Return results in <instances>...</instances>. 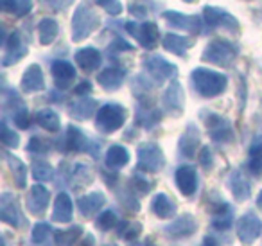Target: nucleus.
<instances>
[{
	"label": "nucleus",
	"instance_id": "8",
	"mask_svg": "<svg viewBox=\"0 0 262 246\" xmlns=\"http://www.w3.org/2000/svg\"><path fill=\"white\" fill-rule=\"evenodd\" d=\"M164 18L167 20L171 26L187 31V33L198 34L201 31V16H196V15L185 16V15H182V13H176V11H165Z\"/></svg>",
	"mask_w": 262,
	"mask_h": 246
},
{
	"label": "nucleus",
	"instance_id": "29",
	"mask_svg": "<svg viewBox=\"0 0 262 246\" xmlns=\"http://www.w3.org/2000/svg\"><path fill=\"white\" fill-rule=\"evenodd\" d=\"M92 108H95V102L94 101H81V102H76V105L72 106V110H70V113H72L74 117H77V119H86V117L92 115Z\"/></svg>",
	"mask_w": 262,
	"mask_h": 246
},
{
	"label": "nucleus",
	"instance_id": "41",
	"mask_svg": "<svg viewBox=\"0 0 262 246\" xmlns=\"http://www.w3.org/2000/svg\"><path fill=\"white\" fill-rule=\"evenodd\" d=\"M90 90H92V85L84 81V83H81L79 87L76 88V94H84V92H90Z\"/></svg>",
	"mask_w": 262,
	"mask_h": 246
},
{
	"label": "nucleus",
	"instance_id": "24",
	"mask_svg": "<svg viewBox=\"0 0 262 246\" xmlns=\"http://www.w3.org/2000/svg\"><path fill=\"white\" fill-rule=\"evenodd\" d=\"M38 124L41 128H45L47 131H58L59 130V117L52 110H40L36 115Z\"/></svg>",
	"mask_w": 262,
	"mask_h": 246
},
{
	"label": "nucleus",
	"instance_id": "7",
	"mask_svg": "<svg viewBox=\"0 0 262 246\" xmlns=\"http://www.w3.org/2000/svg\"><path fill=\"white\" fill-rule=\"evenodd\" d=\"M203 20L212 27H226L230 29L232 27L233 31H239V24L233 18L232 15H228L226 11H223L221 8H212V6H205L203 8Z\"/></svg>",
	"mask_w": 262,
	"mask_h": 246
},
{
	"label": "nucleus",
	"instance_id": "43",
	"mask_svg": "<svg viewBox=\"0 0 262 246\" xmlns=\"http://www.w3.org/2000/svg\"><path fill=\"white\" fill-rule=\"evenodd\" d=\"M183 2H187V4H194L196 0H183Z\"/></svg>",
	"mask_w": 262,
	"mask_h": 246
},
{
	"label": "nucleus",
	"instance_id": "20",
	"mask_svg": "<svg viewBox=\"0 0 262 246\" xmlns=\"http://www.w3.org/2000/svg\"><path fill=\"white\" fill-rule=\"evenodd\" d=\"M200 146V135H198V130L194 126H189V130L185 131V135L182 137V142H180V149H182L183 155L192 156L194 151Z\"/></svg>",
	"mask_w": 262,
	"mask_h": 246
},
{
	"label": "nucleus",
	"instance_id": "4",
	"mask_svg": "<svg viewBox=\"0 0 262 246\" xmlns=\"http://www.w3.org/2000/svg\"><path fill=\"white\" fill-rule=\"evenodd\" d=\"M126 120V110L120 105H104L97 113V128L104 133H112V131L119 130Z\"/></svg>",
	"mask_w": 262,
	"mask_h": 246
},
{
	"label": "nucleus",
	"instance_id": "13",
	"mask_svg": "<svg viewBox=\"0 0 262 246\" xmlns=\"http://www.w3.org/2000/svg\"><path fill=\"white\" fill-rule=\"evenodd\" d=\"M43 87H45V81H43V72H41V69L38 65H31L22 77L24 92H38Z\"/></svg>",
	"mask_w": 262,
	"mask_h": 246
},
{
	"label": "nucleus",
	"instance_id": "37",
	"mask_svg": "<svg viewBox=\"0 0 262 246\" xmlns=\"http://www.w3.org/2000/svg\"><path fill=\"white\" fill-rule=\"evenodd\" d=\"M6 47H8L9 52H15L16 49H20V36H18V33H13L11 36H9L8 44H6Z\"/></svg>",
	"mask_w": 262,
	"mask_h": 246
},
{
	"label": "nucleus",
	"instance_id": "22",
	"mask_svg": "<svg viewBox=\"0 0 262 246\" xmlns=\"http://www.w3.org/2000/svg\"><path fill=\"white\" fill-rule=\"evenodd\" d=\"M165 105L169 106V108L172 110H178V113L182 112L183 108V90L182 87H180V83H172L171 87H169V90L165 92Z\"/></svg>",
	"mask_w": 262,
	"mask_h": 246
},
{
	"label": "nucleus",
	"instance_id": "5",
	"mask_svg": "<svg viewBox=\"0 0 262 246\" xmlns=\"http://www.w3.org/2000/svg\"><path fill=\"white\" fill-rule=\"evenodd\" d=\"M127 33H131L135 38H139V42L146 49H153L158 44V36H160V31L158 26L153 22H144V24H135V22H127L126 24Z\"/></svg>",
	"mask_w": 262,
	"mask_h": 246
},
{
	"label": "nucleus",
	"instance_id": "9",
	"mask_svg": "<svg viewBox=\"0 0 262 246\" xmlns=\"http://www.w3.org/2000/svg\"><path fill=\"white\" fill-rule=\"evenodd\" d=\"M52 76L56 79V87L58 88H69L70 83L76 77V69L72 67V63L69 61H54L52 63Z\"/></svg>",
	"mask_w": 262,
	"mask_h": 246
},
{
	"label": "nucleus",
	"instance_id": "38",
	"mask_svg": "<svg viewBox=\"0 0 262 246\" xmlns=\"http://www.w3.org/2000/svg\"><path fill=\"white\" fill-rule=\"evenodd\" d=\"M129 13H131L133 16H137V18H144V16L147 15L146 8H144V6H139V4L129 6Z\"/></svg>",
	"mask_w": 262,
	"mask_h": 246
},
{
	"label": "nucleus",
	"instance_id": "36",
	"mask_svg": "<svg viewBox=\"0 0 262 246\" xmlns=\"http://www.w3.org/2000/svg\"><path fill=\"white\" fill-rule=\"evenodd\" d=\"M15 122H16V126H20V128H29V122H31L29 113H27L26 110H20L18 113H15Z\"/></svg>",
	"mask_w": 262,
	"mask_h": 246
},
{
	"label": "nucleus",
	"instance_id": "40",
	"mask_svg": "<svg viewBox=\"0 0 262 246\" xmlns=\"http://www.w3.org/2000/svg\"><path fill=\"white\" fill-rule=\"evenodd\" d=\"M200 158H201V162H203V166H210V162H212V155H210V149L208 148H203L201 149V155H200Z\"/></svg>",
	"mask_w": 262,
	"mask_h": 246
},
{
	"label": "nucleus",
	"instance_id": "14",
	"mask_svg": "<svg viewBox=\"0 0 262 246\" xmlns=\"http://www.w3.org/2000/svg\"><path fill=\"white\" fill-rule=\"evenodd\" d=\"M124 76H126V72H124L122 69L110 67V69H104L101 74H99L97 81L102 88H106V90H115V88H119L120 85H122Z\"/></svg>",
	"mask_w": 262,
	"mask_h": 246
},
{
	"label": "nucleus",
	"instance_id": "33",
	"mask_svg": "<svg viewBox=\"0 0 262 246\" xmlns=\"http://www.w3.org/2000/svg\"><path fill=\"white\" fill-rule=\"evenodd\" d=\"M33 174H34V178H38V180L51 178L52 167L49 166V163H45V162H38V163H34V167H33Z\"/></svg>",
	"mask_w": 262,
	"mask_h": 246
},
{
	"label": "nucleus",
	"instance_id": "2",
	"mask_svg": "<svg viewBox=\"0 0 262 246\" xmlns=\"http://www.w3.org/2000/svg\"><path fill=\"white\" fill-rule=\"evenodd\" d=\"M226 76L208 69H196L192 72V83L198 94L203 97H215L226 88Z\"/></svg>",
	"mask_w": 262,
	"mask_h": 246
},
{
	"label": "nucleus",
	"instance_id": "34",
	"mask_svg": "<svg viewBox=\"0 0 262 246\" xmlns=\"http://www.w3.org/2000/svg\"><path fill=\"white\" fill-rule=\"evenodd\" d=\"M2 142L6 146H9V148H16L18 146V135L9 130L6 124H2Z\"/></svg>",
	"mask_w": 262,
	"mask_h": 246
},
{
	"label": "nucleus",
	"instance_id": "21",
	"mask_svg": "<svg viewBox=\"0 0 262 246\" xmlns=\"http://www.w3.org/2000/svg\"><path fill=\"white\" fill-rule=\"evenodd\" d=\"M129 160V153H127L126 148L122 146H112L108 149V155H106V163L110 167H122L127 163Z\"/></svg>",
	"mask_w": 262,
	"mask_h": 246
},
{
	"label": "nucleus",
	"instance_id": "19",
	"mask_svg": "<svg viewBox=\"0 0 262 246\" xmlns=\"http://www.w3.org/2000/svg\"><path fill=\"white\" fill-rule=\"evenodd\" d=\"M47 199H49V191L41 185H34L31 189V198H29V205L31 210L34 214H40L41 210H45V205H47Z\"/></svg>",
	"mask_w": 262,
	"mask_h": 246
},
{
	"label": "nucleus",
	"instance_id": "3",
	"mask_svg": "<svg viewBox=\"0 0 262 246\" xmlns=\"http://www.w3.org/2000/svg\"><path fill=\"white\" fill-rule=\"evenodd\" d=\"M237 47L226 40H214L207 45L203 52L205 61L215 63V65H228L235 59Z\"/></svg>",
	"mask_w": 262,
	"mask_h": 246
},
{
	"label": "nucleus",
	"instance_id": "28",
	"mask_svg": "<svg viewBox=\"0 0 262 246\" xmlns=\"http://www.w3.org/2000/svg\"><path fill=\"white\" fill-rule=\"evenodd\" d=\"M250 169L253 173H260L262 169V144H257V142L250 149Z\"/></svg>",
	"mask_w": 262,
	"mask_h": 246
},
{
	"label": "nucleus",
	"instance_id": "25",
	"mask_svg": "<svg viewBox=\"0 0 262 246\" xmlns=\"http://www.w3.org/2000/svg\"><path fill=\"white\" fill-rule=\"evenodd\" d=\"M70 216H72V201L67 194H59L58 199H56L54 217L58 221H69Z\"/></svg>",
	"mask_w": 262,
	"mask_h": 246
},
{
	"label": "nucleus",
	"instance_id": "31",
	"mask_svg": "<svg viewBox=\"0 0 262 246\" xmlns=\"http://www.w3.org/2000/svg\"><path fill=\"white\" fill-rule=\"evenodd\" d=\"M76 232H81V228H76V230H69V232H58L56 234V242H58L59 246H70L74 241H76L77 234Z\"/></svg>",
	"mask_w": 262,
	"mask_h": 246
},
{
	"label": "nucleus",
	"instance_id": "16",
	"mask_svg": "<svg viewBox=\"0 0 262 246\" xmlns=\"http://www.w3.org/2000/svg\"><path fill=\"white\" fill-rule=\"evenodd\" d=\"M192 45H194L192 40H189V38H185V36H178V34H172V33H169L167 36L164 38V47L178 56H183L187 49L192 47Z\"/></svg>",
	"mask_w": 262,
	"mask_h": 246
},
{
	"label": "nucleus",
	"instance_id": "18",
	"mask_svg": "<svg viewBox=\"0 0 262 246\" xmlns=\"http://www.w3.org/2000/svg\"><path fill=\"white\" fill-rule=\"evenodd\" d=\"M0 6L6 13H13L15 16H26L33 8V0H0Z\"/></svg>",
	"mask_w": 262,
	"mask_h": 246
},
{
	"label": "nucleus",
	"instance_id": "17",
	"mask_svg": "<svg viewBox=\"0 0 262 246\" xmlns=\"http://www.w3.org/2000/svg\"><path fill=\"white\" fill-rule=\"evenodd\" d=\"M38 33H40L41 45H51L58 36V22L54 18H43L38 24Z\"/></svg>",
	"mask_w": 262,
	"mask_h": 246
},
{
	"label": "nucleus",
	"instance_id": "32",
	"mask_svg": "<svg viewBox=\"0 0 262 246\" xmlns=\"http://www.w3.org/2000/svg\"><path fill=\"white\" fill-rule=\"evenodd\" d=\"M97 4L102 9H106L110 15H120L122 13V6H120L119 0H97Z\"/></svg>",
	"mask_w": 262,
	"mask_h": 246
},
{
	"label": "nucleus",
	"instance_id": "39",
	"mask_svg": "<svg viewBox=\"0 0 262 246\" xmlns=\"http://www.w3.org/2000/svg\"><path fill=\"white\" fill-rule=\"evenodd\" d=\"M113 214L112 212H106L104 216L101 217V221H99V227L101 228H108V227H112L113 223H115V219H113Z\"/></svg>",
	"mask_w": 262,
	"mask_h": 246
},
{
	"label": "nucleus",
	"instance_id": "42",
	"mask_svg": "<svg viewBox=\"0 0 262 246\" xmlns=\"http://www.w3.org/2000/svg\"><path fill=\"white\" fill-rule=\"evenodd\" d=\"M205 246H215V242H212L210 239H207V241H205Z\"/></svg>",
	"mask_w": 262,
	"mask_h": 246
},
{
	"label": "nucleus",
	"instance_id": "12",
	"mask_svg": "<svg viewBox=\"0 0 262 246\" xmlns=\"http://www.w3.org/2000/svg\"><path fill=\"white\" fill-rule=\"evenodd\" d=\"M76 61L83 70L92 72V70H95L99 65H101V52L94 47L81 49V51L76 52Z\"/></svg>",
	"mask_w": 262,
	"mask_h": 246
},
{
	"label": "nucleus",
	"instance_id": "30",
	"mask_svg": "<svg viewBox=\"0 0 262 246\" xmlns=\"http://www.w3.org/2000/svg\"><path fill=\"white\" fill-rule=\"evenodd\" d=\"M232 191L237 196V199H246L250 196V187L244 181V178H241L239 174H235L232 180Z\"/></svg>",
	"mask_w": 262,
	"mask_h": 246
},
{
	"label": "nucleus",
	"instance_id": "23",
	"mask_svg": "<svg viewBox=\"0 0 262 246\" xmlns=\"http://www.w3.org/2000/svg\"><path fill=\"white\" fill-rule=\"evenodd\" d=\"M194 230H196V223L192 221V217H180L178 221H174V223L167 228V232H171V235H174V237L190 235Z\"/></svg>",
	"mask_w": 262,
	"mask_h": 246
},
{
	"label": "nucleus",
	"instance_id": "10",
	"mask_svg": "<svg viewBox=\"0 0 262 246\" xmlns=\"http://www.w3.org/2000/svg\"><path fill=\"white\" fill-rule=\"evenodd\" d=\"M147 65V70L157 77L158 81L162 79H169L176 74V67L171 65L169 61H165L164 58H158V56H153L146 61Z\"/></svg>",
	"mask_w": 262,
	"mask_h": 246
},
{
	"label": "nucleus",
	"instance_id": "44",
	"mask_svg": "<svg viewBox=\"0 0 262 246\" xmlns=\"http://www.w3.org/2000/svg\"><path fill=\"white\" fill-rule=\"evenodd\" d=\"M49 2H51V0H49Z\"/></svg>",
	"mask_w": 262,
	"mask_h": 246
},
{
	"label": "nucleus",
	"instance_id": "15",
	"mask_svg": "<svg viewBox=\"0 0 262 246\" xmlns=\"http://www.w3.org/2000/svg\"><path fill=\"white\" fill-rule=\"evenodd\" d=\"M258 234H260V223H258L257 217H255L253 214H248V216H244L243 219H241V223H239L241 239L250 244V242H253V239L257 237Z\"/></svg>",
	"mask_w": 262,
	"mask_h": 246
},
{
	"label": "nucleus",
	"instance_id": "35",
	"mask_svg": "<svg viewBox=\"0 0 262 246\" xmlns=\"http://www.w3.org/2000/svg\"><path fill=\"white\" fill-rule=\"evenodd\" d=\"M47 232H49V224L40 223V224H38V227L33 230V239H34L36 242L43 241V239L47 237Z\"/></svg>",
	"mask_w": 262,
	"mask_h": 246
},
{
	"label": "nucleus",
	"instance_id": "27",
	"mask_svg": "<svg viewBox=\"0 0 262 246\" xmlns=\"http://www.w3.org/2000/svg\"><path fill=\"white\" fill-rule=\"evenodd\" d=\"M102 194H90L86 196V198L81 199V210H83V214H86V216H90L94 210L99 209V205L102 203Z\"/></svg>",
	"mask_w": 262,
	"mask_h": 246
},
{
	"label": "nucleus",
	"instance_id": "26",
	"mask_svg": "<svg viewBox=\"0 0 262 246\" xmlns=\"http://www.w3.org/2000/svg\"><path fill=\"white\" fill-rule=\"evenodd\" d=\"M153 210L160 217H169L174 212V207H172V203L169 201L164 194H158V198H155V201H153Z\"/></svg>",
	"mask_w": 262,
	"mask_h": 246
},
{
	"label": "nucleus",
	"instance_id": "11",
	"mask_svg": "<svg viewBox=\"0 0 262 246\" xmlns=\"http://www.w3.org/2000/svg\"><path fill=\"white\" fill-rule=\"evenodd\" d=\"M176 183H178L180 191L183 194H192L198 187V178H196V171L189 166H183L176 171Z\"/></svg>",
	"mask_w": 262,
	"mask_h": 246
},
{
	"label": "nucleus",
	"instance_id": "6",
	"mask_svg": "<svg viewBox=\"0 0 262 246\" xmlns=\"http://www.w3.org/2000/svg\"><path fill=\"white\" fill-rule=\"evenodd\" d=\"M139 166L140 169L157 173L164 166V155L162 149L155 144H142L139 148Z\"/></svg>",
	"mask_w": 262,
	"mask_h": 246
},
{
	"label": "nucleus",
	"instance_id": "1",
	"mask_svg": "<svg viewBox=\"0 0 262 246\" xmlns=\"http://www.w3.org/2000/svg\"><path fill=\"white\" fill-rule=\"evenodd\" d=\"M99 24H101V18H99L97 11L92 6L81 4L72 16V40L74 42L84 40V38L90 36L97 29Z\"/></svg>",
	"mask_w": 262,
	"mask_h": 246
}]
</instances>
